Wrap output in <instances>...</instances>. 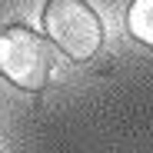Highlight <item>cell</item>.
Wrapping results in <instances>:
<instances>
[{"instance_id": "7a4b0ae2", "label": "cell", "mask_w": 153, "mask_h": 153, "mask_svg": "<svg viewBox=\"0 0 153 153\" xmlns=\"http://www.w3.org/2000/svg\"><path fill=\"white\" fill-rule=\"evenodd\" d=\"M0 73L20 90H43L53 73V47L30 27H7L0 33Z\"/></svg>"}, {"instance_id": "6da1fadb", "label": "cell", "mask_w": 153, "mask_h": 153, "mask_svg": "<svg viewBox=\"0 0 153 153\" xmlns=\"http://www.w3.org/2000/svg\"><path fill=\"white\" fill-rule=\"evenodd\" d=\"M43 30L70 60H90L103 43V23L87 0H47Z\"/></svg>"}, {"instance_id": "3957f363", "label": "cell", "mask_w": 153, "mask_h": 153, "mask_svg": "<svg viewBox=\"0 0 153 153\" xmlns=\"http://www.w3.org/2000/svg\"><path fill=\"white\" fill-rule=\"evenodd\" d=\"M126 27H130V37L153 47V0H133L126 10Z\"/></svg>"}]
</instances>
